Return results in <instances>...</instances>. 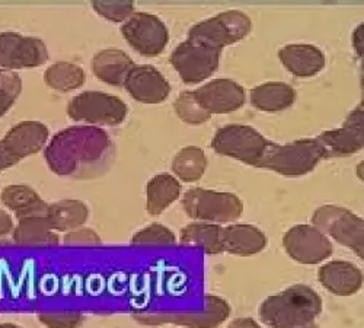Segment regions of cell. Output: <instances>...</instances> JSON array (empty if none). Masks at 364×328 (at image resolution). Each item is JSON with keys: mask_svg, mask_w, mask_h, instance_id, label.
<instances>
[{"mask_svg": "<svg viewBox=\"0 0 364 328\" xmlns=\"http://www.w3.org/2000/svg\"><path fill=\"white\" fill-rule=\"evenodd\" d=\"M109 136L94 126H75L57 133L46 147V161L57 175H72L79 168L101 161L109 151Z\"/></svg>", "mask_w": 364, "mask_h": 328, "instance_id": "6da1fadb", "label": "cell"}, {"mask_svg": "<svg viewBox=\"0 0 364 328\" xmlns=\"http://www.w3.org/2000/svg\"><path fill=\"white\" fill-rule=\"evenodd\" d=\"M322 311V297L306 285H294L268 296L259 307L261 319L274 328H294L314 322Z\"/></svg>", "mask_w": 364, "mask_h": 328, "instance_id": "7a4b0ae2", "label": "cell"}, {"mask_svg": "<svg viewBox=\"0 0 364 328\" xmlns=\"http://www.w3.org/2000/svg\"><path fill=\"white\" fill-rule=\"evenodd\" d=\"M323 159H326V152L319 137L287 144L268 142L257 168H265L284 176H301L314 171Z\"/></svg>", "mask_w": 364, "mask_h": 328, "instance_id": "3957f363", "label": "cell"}, {"mask_svg": "<svg viewBox=\"0 0 364 328\" xmlns=\"http://www.w3.org/2000/svg\"><path fill=\"white\" fill-rule=\"evenodd\" d=\"M182 207L191 219L215 225L236 222L244 212V203L236 194L200 187L184 194Z\"/></svg>", "mask_w": 364, "mask_h": 328, "instance_id": "277c9868", "label": "cell"}, {"mask_svg": "<svg viewBox=\"0 0 364 328\" xmlns=\"http://www.w3.org/2000/svg\"><path fill=\"white\" fill-rule=\"evenodd\" d=\"M252 28L248 15L240 11L222 12L196 23L188 33V40L220 50L244 40Z\"/></svg>", "mask_w": 364, "mask_h": 328, "instance_id": "5b68a950", "label": "cell"}, {"mask_svg": "<svg viewBox=\"0 0 364 328\" xmlns=\"http://www.w3.org/2000/svg\"><path fill=\"white\" fill-rule=\"evenodd\" d=\"M129 108L115 95L86 91L70 100L68 114L75 122L97 126H118L126 120Z\"/></svg>", "mask_w": 364, "mask_h": 328, "instance_id": "8992f818", "label": "cell"}, {"mask_svg": "<svg viewBox=\"0 0 364 328\" xmlns=\"http://www.w3.org/2000/svg\"><path fill=\"white\" fill-rule=\"evenodd\" d=\"M312 222L326 236L329 235L350 248L360 258L364 257V222L348 208L331 204L322 206L315 212Z\"/></svg>", "mask_w": 364, "mask_h": 328, "instance_id": "52a82bcc", "label": "cell"}, {"mask_svg": "<svg viewBox=\"0 0 364 328\" xmlns=\"http://www.w3.org/2000/svg\"><path fill=\"white\" fill-rule=\"evenodd\" d=\"M268 140L251 126L228 125L219 129L211 147L223 157H230L251 166H257L264 155Z\"/></svg>", "mask_w": 364, "mask_h": 328, "instance_id": "ba28073f", "label": "cell"}, {"mask_svg": "<svg viewBox=\"0 0 364 328\" xmlns=\"http://www.w3.org/2000/svg\"><path fill=\"white\" fill-rule=\"evenodd\" d=\"M220 54V50L187 40L172 51L171 63L186 83H200L218 70Z\"/></svg>", "mask_w": 364, "mask_h": 328, "instance_id": "9c48e42d", "label": "cell"}, {"mask_svg": "<svg viewBox=\"0 0 364 328\" xmlns=\"http://www.w3.org/2000/svg\"><path fill=\"white\" fill-rule=\"evenodd\" d=\"M121 34L137 53L149 57L159 55L169 41L166 25L147 12L133 14L121 26Z\"/></svg>", "mask_w": 364, "mask_h": 328, "instance_id": "30bf717a", "label": "cell"}, {"mask_svg": "<svg viewBox=\"0 0 364 328\" xmlns=\"http://www.w3.org/2000/svg\"><path fill=\"white\" fill-rule=\"evenodd\" d=\"M48 60L44 41L19 33H0V69L19 70L43 66Z\"/></svg>", "mask_w": 364, "mask_h": 328, "instance_id": "8fae6325", "label": "cell"}, {"mask_svg": "<svg viewBox=\"0 0 364 328\" xmlns=\"http://www.w3.org/2000/svg\"><path fill=\"white\" fill-rule=\"evenodd\" d=\"M283 245L290 258L309 265L322 263L333 253L329 238L316 226L305 223L290 228L283 238Z\"/></svg>", "mask_w": 364, "mask_h": 328, "instance_id": "7c38bea8", "label": "cell"}, {"mask_svg": "<svg viewBox=\"0 0 364 328\" xmlns=\"http://www.w3.org/2000/svg\"><path fill=\"white\" fill-rule=\"evenodd\" d=\"M363 104L351 111L341 129L326 130L319 134V140L325 147L328 158L350 157L363 149L364 144V126H363Z\"/></svg>", "mask_w": 364, "mask_h": 328, "instance_id": "4fadbf2b", "label": "cell"}, {"mask_svg": "<svg viewBox=\"0 0 364 328\" xmlns=\"http://www.w3.org/2000/svg\"><path fill=\"white\" fill-rule=\"evenodd\" d=\"M194 97L200 105L210 114H229L244 107L245 89L232 79H215L198 89Z\"/></svg>", "mask_w": 364, "mask_h": 328, "instance_id": "5bb4252c", "label": "cell"}, {"mask_svg": "<svg viewBox=\"0 0 364 328\" xmlns=\"http://www.w3.org/2000/svg\"><path fill=\"white\" fill-rule=\"evenodd\" d=\"M124 88L134 100L143 104H161L171 92L169 82L150 65L133 66L124 80Z\"/></svg>", "mask_w": 364, "mask_h": 328, "instance_id": "9a60e30c", "label": "cell"}, {"mask_svg": "<svg viewBox=\"0 0 364 328\" xmlns=\"http://www.w3.org/2000/svg\"><path fill=\"white\" fill-rule=\"evenodd\" d=\"M222 253L239 257L259 254L267 247V236L257 226L247 223H232L222 226L220 233Z\"/></svg>", "mask_w": 364, "mask_h": 328, "instance_id": "2e32d148", "label": "cell"}, {"mask_svg": "<svg viewBox=\"0 0 364 328\" xmlns=\"http://www.w3.org/2000/svg\"><path fill=\"white\" fill-rule=\"evenodd\" d=\"M48 127L40 122H22L14 126L2 139L19 161L38 154L48 142Z\"/></svg>", "mask_w": 364, "mask_h": 328, "instance_id": "e0dca14e", "label": "cell"}, {"mask_svg": "<svg viewBox=\"0 0 364 328\" xmlns=\"http://www.w3.org/2000/svg\"><path fill=\"white\" fill-rule=\"evenodd\" d=\"M319 282L337 296H353L363 286V273L350 261H329L319 268Z\"/></svg>", "mask_w": 364, "mask_h": 328, "instance_id": "ac0fdd59", "label": "cell"}, {"mask_svg": "<svg viewBox=\"0 0 364 328\" xmlns=\"http://www.w3.org/2000/svg\"><path fill=\"white\" fill-rule=\"evenodd\" d=\"M283 66L294 76L312 78L325 68L323 53L312 44H289L279 51Z\"/></svg>", "mask_w": 364, "mask_h": 328, "instance_id": "d6986e66", "label": "cell"}, {"mask_svg": "<svg viewBox=\"0 0 364 328\" xmlns=\"http://www.w3.org/2000/svg\"><path fill=\"white\" fill-rule=\"evenodd\" d=\"M133 66L134 63L132 57L118 48L101 50L92 58L94 75L100 80L112 86L124 85V80Z\"/></svg>", "mask_w": 364, "mask_h": 328, "instance_id": "ffe728a7", "label": "cell"}, {"mask_svg": "<svg viewBox=\"0 0 364 328\" xmlns=\"http://www.w3.org/2000/svg\"><path fill=\"white\" fill-rule=\"evenodd\" d=\"M2 203L16 215L18 219L46 216L48 204L29 186L14 184L4 189L0 194Z\"/></svg>", "mask_w": 364, "mask_h": 328, "instance_id": "44dd1931", "label": "cell"}, {"mask_svg": "<svg viewBox=\"0 0 364 328\" xmlns=\"http://www.w3.org/2000/svg\"><path fill=\"white\" fill-rule=\"evenodd\" d=\"M89 211L85 203L79 200H60L48 204L46 219L54 232H72L87 221Z\"/></svg>", "mask_w": 364, "mask_h": 328, "instance_id": "7402d4cb", "label": "cell"}, {"mask_svg": "<svg viewBox=\"0 0 364 328\" xmlns=\"http://www.w3.org/2000/svg\"><path fill=\"white\" fill-rule=\"evenodd\" d=\"M251 104L265 112H277L287 110L296 101L294 89L283 82H267L255 86L251 91Z\"/></svg>", "mask_w": 364, "mask_h": 328, "instance_id": "603a6c76", "label": "cell"}, {"mask_svg": "<svg viewBox=\"0 0 364 328\" xmlns=\"http://www.w3.org/2000/svg\"><path fill=\"white\" fill-rule=\"evenodd\" d=\"M181 190V183L169 174H159L151 178L146 189V208L149 215L158 216L164 213L178 200Z\"/></svg>", "mask_w": 364, "mask_h": 328, "instance_id": "cb8c5ba5", "label": "cell"}, {"mask_svg": "<svg viewBox=\"0 0 364 328\" xmlns=\"http://www.w3.org/2000/svg\"><path fill=\"white\" fill-rule=\"evenodd\" d=\"M14 240L26 247H54L60 243L57 232L50 228L46 216L19 219L14 228Z\"/></svg>", "mask_w": 364, "mask_h": 328, "instance_id": "d4e9b609", "label": "cell"}, {"mask_svg": "<svg viewBox=\"0 0 364 328\" xmlns=\"http://www.w3.org/2000/svg\"><path fill=\"white\" fill-rule=\"evenodd\" d=\"M230 312L229 304L218 296L205 297V314L204 315H166V317H149L154 322H176L186 325H197V327H211L220 324L225 318H228Z\"/></svg>", "mask_w": 364, "mask_h": 328, "instance_id": "484cf974", "label": "cell"}, {"mask_svg": "<svg viewBox=\"0 0 364 328\" xmlns=\"http://www.w3.org/2000/svg\"><path fill=\"white\" fill-rule=\"evenodd\" d=\"M207 168V158L203 149L197 146H187L175 155L172 161V171L181 181L196 183L203 176Z\"/></svg>", "mask_w": 364, "mask_h": 328, "instance_id": "4316f807", "label": "cell"}, {"mask_svg": "<svg viewBox=\"0 0 364 328\" xmlns=\"http://www.w3.org/2000/svg\"><path fill=\"white\" fill-rule=\"evenodd\" d=\"M220 225L205 222L190 223L181 232V243L188 245H198L207 254H220Z\"/></svg>", "mask_w": 364, "mask_h": 328, "instance_id": "83f0119b", "label": "cell"}, {"mask_svg": "<svg viewBox=\"0 0 364 328\" xmlns=\"http://www.w3.org/2000/svg\"><path fill=\"white\" fill-rule=\"evenodd\" d=\"M44 82L55 91L70 92L85 83V70L70 62H57L46 70Z\"/></svg>", "mask_w": 364, "mask_h": 328, "instance_id": "f1b7e54d", "label": "cell"}, {"mask_svg": "<svg viewBox=\"0 0 364 328\" xmlns=\"http://www.w3.org/2000/svg\"><path fill=\"white\" fill-rule=\"evenodd\" d=\"M173 110L176 115L184 123L197 126L203 125L210 120V114L200 105V102L196 100L194 92L187 91L182 92L173 102Z\"/></svg>", "mask_w": 364, "mask_h": 328, "instance_id": "f546056e", "label": "cell"}, {"mask_svg": "<svg viewBox=\"0 0 364 328\" xmlns=\"http://www.w3.org/2000/svg\"><path fill=\"white\" fill-rule=\"evenodd\" d=\"M22 92V79L16 72L0 69V117H4Z\"/></svg>", "mask_w": 364, "mask_h": 328, "instance_id": "4dcf8cb0", "label": "cell"}, {"mask_svg": "<svg viewBox=\"0 0 364 328\" xmlns=\"http://www.w3.org/2000/svg\"><path fill=\"white\" fill-rule=\"evenodd\" d=\"M175 243H176L175 233L166 226L159 223H154L147 228H143L132 238V244H137V245H149V244L172 245Z\"/></svg>", "mask_w": 364, "mask_h": 328, "instance_id": "1f68e13d", "label": "cell"}, {"mask_svg": "<svg viewBox=\"0 0 364 328\" xmlns=\"http://www.w3.org/2000/svg\"><path fill=\"white\" fill-rule=\"evenodd\" d=\"M94 11L112 22L127 21L134 14L133 2H92Z\"/></svg>", "mask_w": 364, "mask_h": 328, "instance_id": "d6a6232c", "label": "cell"}, {"mask_svg": "<svg viewBox=\"0 0 364 328\" xmlns=\"http://www.w3.org/2000/svg\"><path fill=\"white\" fill-rule=\"evenodd\" d=\"M40 321L48 328H76L82 322L79 312H60L40 315Z\"/></svg>", "mask_w": 364, "mask_h": 328, "instance_id": "836d02e7", "label": "cell"}, {"mask_svg": "<svg viewBox=\"0 0 364 328\" xmlns=\"http://www.w3.org/2000/svg\"><path fill=\"white\" fill-rule=\"evenodd\" d=\"M65 243L69 245H97L101 244V238L92 229L77 228L65 235Z\"/></svg>", "mask_w": 364, "mask_h": 328, "instance_id": "e575fe53", "label": "cell"}, {"mask_svg": "<svg viewBox=\"0 0 364 328\" xmlns=\"http://www.w3.org/2000/svg\"><path fill=\"white\" fill-rule=\"evenodd\" d=\"M19 162L21 161L15 155H12V152L6 147V144L4 143V140H0V172L18 165Z\"/></svg>", "mask_w": 364, "mask_h": 328, "instance_id": "d590c367", "label": "cell"}, {"mask_svg": "<svg viewBox=\"0 0 364 328\" xmlns=\"http://www.w3.org/2000/svg\"><path fill=\"white\" fill-rule=\"evenodd\" d=\"M14 228L15 223L12 221V216L6 211H4V208H0V238L14 232Z\"/></svg>", "mask_w": 364, "mask_h": 328, "instance_id": "8d00e7d4", "label": "cell"}, {"mask_svg": "<svg viewBox=\"0 0 364 328\" xmlns=\"http://www.w3.org/2000/svg\"><path fill=\"white\" fill-rule=\"evenodd\" d=\"M229 328H261L252 318H237L230 322Z\"/></svg>", "mask_w": 364, "mask_h": 328, "instance_id": "74e56055", "label": "cell"}, {"mask_svg": "<svg viewBox=\"0 0 364 328\" xmlns=\"http://www.w3.org/2000/svg\"><path fill=\"white\" fill-rule=\"evenodd\" d=\"M353 46L358 55H363V23L358 25V28L353 33Z\"/></svg>", "mask_w": 364, "mask_h": 328, "instance_id": "f35d334b", "label": "cell"}, {"mask_svg": "<svg viewBox=\"0 0 364 328\" xmlns=\"http://www.w3.org/2000/svg\"><path fill=\"white\" fill-rule=\"evenodd\" d=\"M294 328H318L315 321L314 322H309V324H305V325H300V327H294Z\"/></svg>", "mask_w": 364, "mask_h": 328, "instance_id": "ab89813d", "label": "cell"}, {"mask_svg": "<svg viewBox=\"0 0 364 328\" xmlns=\"http://www.w3.org/2000/svg\"><path fill=\"white\" fill-rule=\"evenodd\" d=\"M0 328H19L15 324H0Z\"/></svg>", "mask_w": 364, "mask_h": 328, "instance_id": "60d3db41", "label": "cell"}, {"mask_svg": "<svg viewBox=\"0 0 364 328\" xmlns=\"http://www.w3.org/2000/svg\"><path fill=\"white\" fill-rule=\"evenodd\" d=\"M361 168H363V164H360V165H358V176H360V178H363V174H361Z\"/></svg>", "mask_w": 364, "mask_h": 328, "instance_id": "b9f144b4", "label": "cell"}]
</instances>
